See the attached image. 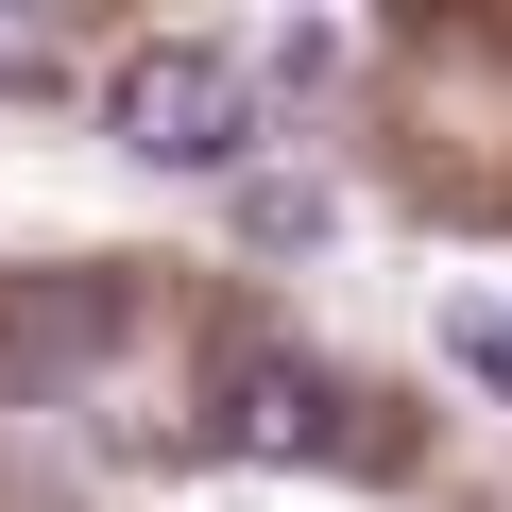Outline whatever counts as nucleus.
<instances>
[{
    "label": "nucleus",
    "instance_id": "obj_1",
    "mask_svg": "<svg viewBox=\"0 0 512 512\" xmlns=\"http://www.w3.org/2000/svg\"><path fill=\"white\" fill-rule=\"evenodd\" d=\"M103 120H120L137 171H239V154H256V69H239L222 35H154V52H120Z\"/></svg>",
    "mask_w": 512,
    "mask_h": 512
},
{
    "label": "nucleus",
    "instance_id": "obj_2",
    "mask_svg": "<svg viewBox=\"0 0 512 512\" xmlns=\"http://www.w3.org/2000/svg\"><path fill=\"white\" fill-rule=\"evenodd\" d=\"M222 444H239V461H376V427H359L342 376H308V359H239V376H222Z\"/></svg>",
    "mask_w": 512,
    "mask_h": 512
},
{
    "label": "nucleus",
    "instance_id": "obj_3",
    "mask_svg": "<svg viewBox=\"0 0 512 512\" xmlns=\"http://www.w3.org/2000/svg\"><path fill=\"white\" fill-rule=\"evenodd\" d=\"M444 376L512 393V308H495V291H444Z\"/></svg>",
    "mask_w": 512,
    "mask_h": 512
},
{
    "label": "nucleus",
    "instance_id": "obj_4",
    "mask_svg": "<svg viewBox=\"0 0 512 512\" xmlns=\"http://www.w3.org/2000/svg\"><path fill=\"white\" fill-rule=\"evenodd\" d=\"M239 222H256V239H325V188H291V171H274V188H239Z\"/></svg>",
    "mask_w": 512,
    "mask_h": 512
},
{
    "label": "nucleus",
    "instance_id": "obj_5",
    "mask_svg": "<svg viewBox=\"0 0 512 512\" xmlns=\"http://www.w3.org/2000/svg\"><path fill=\"white\" fill-rule=\"evenodd\" d=\"M52 69H69V52H52L35 18H0V86H52Z\"/></svg>",
    "mask_w": 512,
    "mask_h": 512
}]
</instances>
